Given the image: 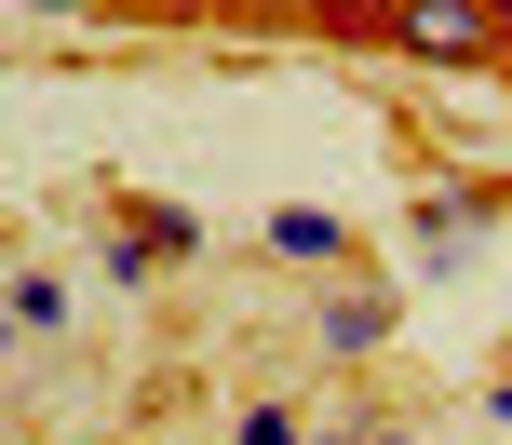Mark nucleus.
<instances>
[{
	"mask_svg": "<svg viewBox=\"0 0 512 445\" xmlns=\"http://www.w3.org/2000/svg\"><path fill=\"white\" fill-rule=\"evenodd\" d=\"M324 351H337V365L391 351V297H378V284H337V297H324Z\"/></svg>",
	"mask_w": 512,
	"mask_h": 445,
	"instance_id": "3",
	"label": "nucleus"
},
{
	"mask_svg": "<svg viewBox=\"0 0 512 445\" xmlns=\"http://www.w3.org/2000/svg\"><path fill=\"white\" fill-rule=\"evenodd\" d=\"M256 243H270L283 270H351V230H337L324 203H283V216H256Z\"/></svg>",
	"mask_w": 512,
	"mask_h": 445,
	"instance_id": "2",
	"label": "nucleus"
},
{
	"mask_svg": "<svg viewBox=\"0 0 512 445\" xmlns=\"http://www.w3.org/2000/svg\"><path fill=\"white\" fill-rule=\"evenodd\" d=\"M324 445H418V432H378V419H351V432H324Z\"/></svg>",
	"mask_w": 512,
	"mask_h": 445,
	"instance_id": "7",
	"label": "nucleus"
},
{
	"mask_svg": "<svg viewBox=\"0 0 512 445\" xmlns=\"http://www.w3.org/2000/svg\"><path fill=\"white\" fill-rule=\"evenodd\" d=\"M41 14H95V0H41Z\"/></svg>",
	"mask_w": 512,
	"mask_h": 445,
	"instance_id": "9",
	"label": "nucleus"
},
{
	"mask_svg": "<svg viewBox=\"0 0 512 445\" xmlns=\"http://www.w3.org/2000/svg\"><path fill=\"white\" fill-rule=\"evenodd\" d=\"M122 243H135L149 270H189V257H203V216H189V203H135V216H122Z\"/></svg>",
	"mask_w": 512,
	"mask_h": 445,
	"instance_id": "4",
	"label": "nucleus"
},
{
	"mask_svg": "<svg viewBox=\"0 0 512 445\" xmlns=\"http://www.w3.org/2000/svg\"><path fill=\"white\" fill-rule=\"evenodd\" d=\"M378 41H391V54H418V68H472V54L499 41V0H391Z\"/></svg>",
	"mask_w": 512,
	"mask_h": 445,
	"instance_id": "1",
	"label": "nucleus"
},
{
	"mask_svg": "<svg viewBox=\"0 0 512 445\" xmlns=\"http://www.w3.org/2000/svg\"><path fill=\"white\" fill-rule=\"evenodd\" d=\"M486 419H512V378H486Z\"/></svg>",
	"mask_w": 512,
	"mask_h": 445,
	"instance_id": "8",
	"label": "nucleus"
},
{
	"mask_svg": "<svg viewBox=\"0 0 512 445\" xmlns=\"http://www.w3.org/2000/svg\"><path fill=\"white\" fill-rule=\"evenodd\" d=\"M54 324H68V284H54V270H14V284H0V351L54 338Z\"/></svg>",
	"mask_w": 512,
	"mask_h": 445,
	"instance_id": "5",
	"label": "nucleus"
},
{
	"mask_svg": "<svg viewBox=\"0 0 512 445\" xmlns=\"http://www.w3.org/2000/svg\"><path fill=\"white\" fill-rule=\"evenodd\" d=\"M230 445H297V419H283V405H243V432Z\"/></svg>",
	"mask_w": 512,
	"mask_h": 445,
	"instance_id": "6",
	"label": "nucleus"
}]
</instances>
